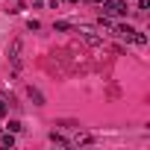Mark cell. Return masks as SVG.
I'll use <instances>...</instances> for the list:
<instances>
[{"label": "cell", "mask_w": 150, "mask_h": 150, "mask_svg": "<svg viewBox=\"0 0 150 150\" xmlns=\"http://www.w3.org/2000/svg\"><path fill=\"white\" fill-rule=\"evenodd\" d=\"M27 94H30L38 106H44V97H41V91H38V88H33V86H30V88H27Z\"/></svg>", "instance_id": "obj_6"}, {"label": "cell", "mask_w": 150, "mask_h": 150, "mask_svg": "<svg viewBox=\"0 0 150 150\" xmlns=\"http://www.w3.org/2000/svg\"><path fill=\"white\" fill-rule=\"evenodd\" d=\"M56 30H59V33H65V30H71V24H68V21H56Z\"/></svg>", "instance_id": "obj_10"}, {"label": "cell", "mask_w": 150, "mask_h": 150, "mask_svg": "<svg viewBox=\"0 0 150 150\" xmlns=\"http://www.w3.org/2000/svg\"><path fill=\"white\" fill-rule=\"evenodd\" d=\"M21 47H24V41H21V38H15V41H12V47H9V59H12V65H15V68L21 65Z\"/></svg>", "instance_id": "obj_4"}, {"label": "cell", "mask_w": 150, "mask_h": 150, "mask_svg": "<svg viewBox=\"0 0 150 150\" xmlns=\"http://www.w3.org/2000/svg\"><path fill=\"white\" fill-rule=\"evenodd\" d=\"M144 9H150V0H138V12H144Z\"/></svg>", "instance_id": "obj_12"}, {"label": "cell", "mask_w": 150, "mask_h": 150, "mask_svg": "<svg viewBox=\"0 0 150 150\" xmlns=\"http://www.w3.org/2000/svg\"><path fill=\"white\" fill-rule=\"evenodd\" d=\"M112 30H115L121 38H127V41H132V38H135V33H138V30H135V27H129V24H115Z\"/></svg>", "instance_id": "obj_3"}, {"label": "cell", "mask_w": 150, "mask_h": 150, "mask_svg": "<svg viewBox=\"0 0 150 150\" xmlns=\"http://www.w3.org/2000/svg\"><path fill=\"white\" fill-rule=\"evenodd\" d=\"M71 3H77V0H71Z\"/></svg>", "instance_id": "obj_14"}, {"label": "cell", "mask_w": 150, "mask_h": 150, "mask_svg": "<svg viewBox=\"0 0 150 150\" xmlns=\"http://www.w3.org/2000/svg\"><path fill=\"white\" fill-rule=\"evenodd\" d=\"M132 41H135V44H147V35H144V33H135V38H132Z\"/></svg>", "instance_id": "obj_11"}, {"label": "cell", "mask_w": 150, "mask_h": 150, "mask_svg": "<svg viewBox=\"0 0 150 150\" xmlns=\"http://www.w3.org/2000/svg\"><path fill=\"white\" fill-rule=\"evenodd\" d=\"M91 141H94V135H88V132H80L74 138V144H91Z\"/></svg>", "instance_id": "obj_8"}, {"label": "cell", "mask_w": 150, "mask_h": 150, "mask_svg": "<svg viewBox=\"0 0 150 150\" xmlns=\"http://www.w3.org/2000/svg\"><path fill=\"white\" fill-rule=\"evenodd\" d=\"M77 33H80V38H83L86 44H91V47H100V44H103V35H97V33L88 30V27H80Z\"/></svg>", "instance_id": "obj_2"}, {"label": "cell", "mask_w": 150, "mask_h": 150, "mask_svg": "<svg viewBox=\"0 0 150 150\" xmlns=\"http://www.w3.org/2000/svg\"><path fill=\"white\" fill-rule=\"evenodd\" d=\"M0 144H3V147H12V144H15V132H9V129H6L3 135H0Z\"/></svg>", "instance_id": "obj_5"}, {"label": "cell", "mask_w": 150, "mask_h": 150, "mask_svg": "<svg viewBox=\"0 0 150 150\" xmlns=\"http://www.w3.org/2000/svg\"><path fill=\"white\" fill-rule=\"evenodd\" d=\"M103 15H109V18H124V15H127V0H103Z\"/></svg>", "instance_id": "obj_1"}, {"label": "cell", "mask_w": 150, "mask_h": 150, "mask_svg": "<svg viewBox=\"0 0 150 150\" xmlns=\"http://www.w3.org/2000/svg\"><path fill=\"white\" fill-rule=\"evenodd\" d=\"M50 141H53V144H62V147H65V144H71V141H68V138H65L62 132H56V129L50 132Z\"/></svg>", "instance_id": "obj_7"}, {"label": "cell", "mask_w": 150, "mask_h": 150, "mask_svg": "<svg viewBox=\"0 0 150 150\" xmlns=\"http://www.w3.org/2000/svg\"><path fill=\"white\" fill-rule=\"evenodd\" d=\"M21 127H24L21 121H9V127H6V129H9V132H21Z\"/></svg>", "instance_id": "obj_9"}, {"label": "cell", "mask_w": 150, "mask_h": 150, "mask_svg": "<svg viewBox=\"0 0 150 150\" xmlns=\"http://www.w3.org/2000/svg\"><path fill=\"white\" fill-rule=\"evenodd\" d=\"M3 115H6V103H3V100H0V118H3Z\"/></svg>", "instance_id": "obj_13"}]
</instances>
